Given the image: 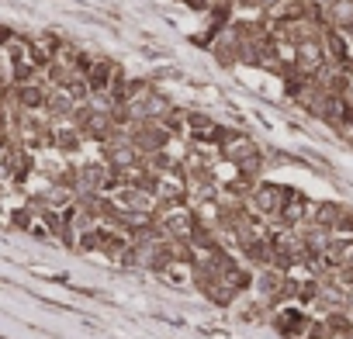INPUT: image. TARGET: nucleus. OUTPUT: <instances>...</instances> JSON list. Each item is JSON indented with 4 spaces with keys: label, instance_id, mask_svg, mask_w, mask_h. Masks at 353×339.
I'll list each match as a JSON object with an SVG mask.
<instances>
[{
    "label": "nucleus",
    "instance_id": "f257e3e1",
    "mask_svg": "<svg viewBox=\"0 0 353 339\" xmlns=\"http://www.w3.org/2000/svg\"><path fill=\"white\" fill-rule=\"evenodd\" d=\"M288 201H291V191L288 187H277V184H263V187L253 191V208L263 218H274V222H281V212H284Z\"/></svg>",
    "mask_w": 353,
    "mask_h": 339
},
{
    "label": "nucleus",
    "instance_id": "f03ea898",
    "mask_svg": "<svg viewBox=\"0 0 353 339\" xmlns=\"http://www.w3.org/2000/svg\"><path fill=\"white\" fill-rule=\"evenodd\" d=\"M274 325H277V332H281V336H288V339H305V336H308L312 318H308L301 308H284V311H277Z\"/></svg>",
    "mask_w": 353,
    "mask_h": 339
},
{
    "label": "nucleus",
    "instance_id": "7ed1b4c3",
    "mask_svg": "<svg viewBox=\"0 0 353 339\" xmlns=\"http://www.w3.org/2000/svg\"><path fill=\"white\" fill-rule=\"evenodd\" d=\"M83 80H87L90 94H111V87H114L118 73H114V66H111V63H94V66L83 73Z\"/></svg>",
    "mask_w": 353,
    "mask_h": 339
},
{
    "label": "nucleus",
    "instance_id": "20e7f679",
    "mask_svg": "<svg viewBox=\"0 0 353 339\" xmlns=\"http://www.w3.org/2000/svg\"><path fill=\"white\" fill-rule=\"evenodd\" d=\"M46 97L49 90H42L39 83H25V87H14V101L18 107L28 114V111H46Z\"/></svg>",
    "mask_w": 353,
    "mask_h": 339
},
{
    "label": "nucleus",
    "instance_id": "39448f33",
    "mask_svg": "<svg viewBox=\"0 0 353 339\" xmlns=\"http://www.w3.org/2000/svg\"><path fill=\"white\" fill-rule=\"evenodd\" d=\"M325 18H329V25H332L336 32H339V28L353 32V0H329Z\"/></svg>",
    "mask_w": 353,
    "mask_h": 339
},
{
    "label": "nucleus",
    "instance_id": "423d86ee",
    "mask_svg": "<svg viewBox=\"0 0 353 339\" xmlns=\"http://www.w3.org/2000/svg\"><path fill=\"white\" fill-rule=\"evenodd\" d=\"M339 128H343V135H350V138H353V107H346V111H343Z\"/></svg>",
    "mask_w": 353,
    "mask_h": 339
},
{
    "label": "nucleus",
    "instance_id": "0eeeda50",
    "mask_svg": "<svg viewBox=\"0 0 353 339\" xmlns=\"http://www.w3.org/2000/svg\"><path fill=\"white\" fill-rule=\"evenodd\" d=\"M343 101H346V107H353V73H350V80H346V90H343Z\"/></svg>",
    "mask_w": 353,
    "mask_h": 339
},
{
    "label": "nucleus",
    "instance_id": "6e6552de",
    "mask_svg": "<svg viewBox=\"0 0 353 339\" xmlns=\"http://www.w3.org/2000/svg\"><path fill=\"white\" fill-rule=\"evenodd\" d=\"M184 4L194 8V11H205V8H208V0H184Z\"/></svg>",
    "mask_w": 353,
    "mask_h": 339
},
{
    "label": "nucleus",
    "instance_id": "1a4fd4ad",
    "mask_svg": "<svg viewBox=\"0 0 353 339\" xmlns=\"http://www.w3.org/2000/svg\"><path fill=\"white\" fill-rule=\"evenodd\" d=\"M8 42H11V32H8V28H0V45H8Z\"/></svg>",
    "mask_w": 353,
    "mask_h": 339
},
{
    "label": "nucleus",
    "instance_id": "9d476101",
    "mask_svg": "<svg viewBox=\"0 0 353 339\" xmlns=\"http://www.w3.org/2000/svg\"><path fill=\"white\" fill-rule=\"evenodd\" d=\"M239 4H243V8H260L263 0H239Z\"/></svg>",
    "mask_w": 353,
    "mask_h": 339
},
{
    "label": "nucleus",
    "instance_id": "9b49d317",
    "mask_svg": "<svg viewBox=\"0 0 353 339\" xmlns=\"http://www.w3.org/2000/svg\"><path fill=\"white\" fill-rule=\"evenodd\" d=\"M4 94H8V87H4V83H0V101H4Z\"/></svg>",
    "mask_w": 353,
    "mask_h": 339
}]
</instances>
